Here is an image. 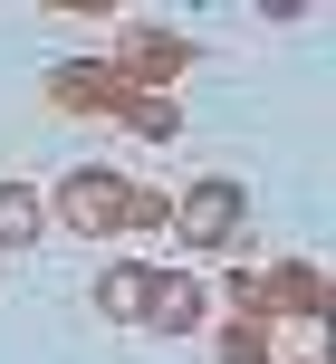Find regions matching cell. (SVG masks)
<instances>
[{"mask_svg": "<svg viewBox=\"0 0 336 364\" xmlns=\"http://www.w3.org/2000/svg\"><path fill=\"white\" fill-rule=\"evenodd\" d=\"M221 220H231V182H202V201L183 211V230H221Z\"/></svg>", "mask_w": 336, "mask_h": 364, "instance_id": "1", "label": "cell"}]
</instances>
